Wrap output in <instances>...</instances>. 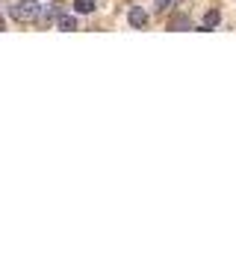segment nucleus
Instances as JSON below:
<instances>
[{
	"label": "nucleus",
	"mask_w": 236,
	"mask_h": 253,
	"mask_svg": "<svg viewBox=\"0 0 236 253\" xmlns=\"http://www.w3.org/2000/svg\"><path fill=\"white\" fill-rule=\"evenodd\" d=\"M9 15L21 24H33L42 18V6H39V0H18L15 6H9Z\"/></svg>",
	"instance_id": "obj_1"
},
{
	"label": "nucleus",
	"mask_w": 236,
	"mask_h": 253,
	"mask_svg": "<svg viewBox=\"0 0 236 253\" xmlns=\"http://www.w3.org/2000/svg\"><path fill=\"white\" fill-rule=\"evenodd\" d=\"M127 18H130V27H136V30H142V27L148 24V12H145L142 6H133Z\"/></svg>",
	"instance_id": "obj_2"
},
{
	"label": "nucleus",
	"mask_w": 236,
	"mask_h": 253,
	"mask_svg": "<svg viewBox=\"0 0 236 253\" xmlns=\"http://www.w3.org/2000/svg\"><path fill=\"white\" fill-rule=\"evenodd\" d=\"M219 21H222V12H219V9H210V12L204 15V21H201V33L216 30V27H219Z\"/></svg>",
	"instance_id": "obj_3"
},
{
	"label": "nucleus",
	"mask_w": 236,
	"mask_h": 253,
	"mask_svg": "<svg viewBox=\"0 0 236 253\" xmlns=\"http://www.w3.org/2000/svg\"><path fill=\"white\" fill-rule=\"evenodd\" d=\"M57 27L59 30H65V33H71V30H77V21H74L71 15H62V12H59L57 15Z\"/></svg>",
	"instance_id": "obj_4"
},
{
	"label": "nucleus",
	"mask_w": 236,
	"mask_h": 253,
	"mask_svg": "<svg viewBox=\"0 0 236 253\" xmlns=\"http://www.w3.org/2000/svg\"><path fill=\"white\" fill-rule=\"evenodd\" d=\"M74 9H77L80 15H89V12L95 9V0H74Z\"/></svg>",
	"instance_id": "obj_5"
},
{
	"label": "nucleus",
	"mask_w": 236,
	"mask_h": 253,
	"mask_svg": "<svg viewBox=\"0 0 236 253\" xmlns=\"http://www.w3.org/2000/svg\"><path fill=\"white\" fill-rule=\"evenodd\" d=\"M169 27H172V30H186V27H189V21H186V18H175Z\"/></svg>",
	"instance_id": "obj_6"
},
{
	"label": "nucleus",
	"mask_w": 236,
	"mask_h": 253,
	"mask_svg": "<svg viewBox=\"0 0 236 253\" xmlns=\"http://www.w3.org/2000/svg\"><path fill=\"white\" fill-rule=\"evenodd\" d=\"M154 6H157V12H160V9H169V6H172V0H154Z\"/></svg>",
	"instance_id": "obj_7"
},
{
	"label": "nucleus",
	"mask_w": 236,
	"mask_h": 253,
	"mask_svg": "<svg viewBox=\"0 0 236 253\" xmlns=\"http://www.w3.org/2000/svg\"><path fill=\"white\" fill-rule=\"evenodd\" d=\"M0 30H3V18H0Z\"/></svg>",
	"instance_id": "obj_8"
}]
</instances>
